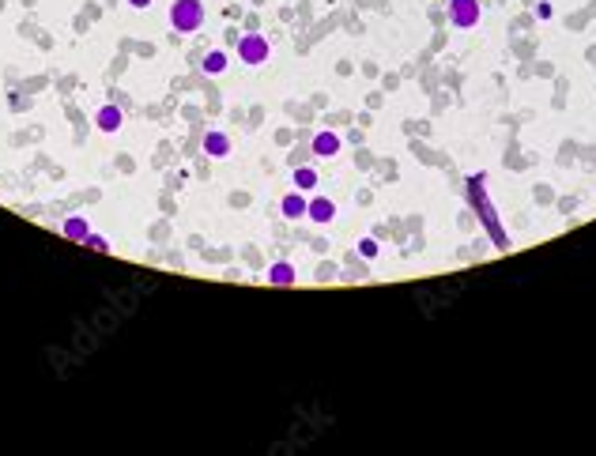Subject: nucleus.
Here are the masks:
<instances>
[{"label": "nucleus", "instance_id": "nucleus-1", "mask_svg": "<svg viewBox=\"0 0 596 456\" xmlns=\"http://www.w3.org/2000/svg\"><path fill=\"white\" fill-rule=\"evenodd\" d=\"M468 200H472V208L483 216V226H487V230H491L495 245H506V234H502V226H498L495 208L487 204V193H483V173H472V178H468Z\"/></svg>", "mask_w": 596, "mask_h": 456}, {"label": "nucleus", "instance_id": "nucleus-2", "mask_svg": "<svg viewBox=\"0 0 596 456\" xmlns=\"http://www.w3.org/2000/svg\"><path fill=\"white\" fill-rule=\"evenodd\" d=\"M170 26L178 34H196L204 26V4L201 0H174L170 4Z\"/></svg>", "mask_w": 596, "mask_h": 456}, {"label": "nucleus", "instance_id": "nucleus-3", "mask_svg": "<svg viewBox=\"0 0 596 456\" xmlns=\"http://www.w3.org/2000/svg\"><path fill=\"white\" fill-rule=\"evenodd\" d=\"M268 57H272V42L261 31H249V34L238 38V61H242V64L261 69V64H268Z\"/></svg>", "mask_w": 596, "mask_h": 456}, {"label": "nucleus", "instance_id": "nucleus-4", "mask_svg": "<svg viewBox=\"0 0 596 456\" xmlns=\"http://www.w3.org/2000/svg\"><path fill=\"white\" fill-rule=\"evenodd\" d=\"M480 19H483L480 0H449V23L457 31H472V26H480Z\"/></svg>", "mask_w": 596, "mask_h": 456}, {"label": "nucleus", "instance_id": "nucleus-5", "mask_svg": "<svg viewBox=\"0 0 596 456\" xmlns=\"http://www.w3.org/2000/svg\"><path fill=\"white\" fill-rule=\"evenodd\" d=\"M306 211H310V193H298V189L283 193V200H280V216H283L287 223H302V219H306Z\"/></svg>", "mask_w": 596, "mask_h": 456}, {"label": "nucleus", "instance_id": "nucleus-6", "mask_svg": "<svg viewBox=\"0 0 596 456\" xmlns=\"http://www.w3.org/2000/svg\"><path fill=\"white\" fill-rule=\"evenodd\" d=\"M121 125H125V110L117 102H106V106H99V110H95V128L106 132V136L121 132Z\"/></svg>", "mask_w": 596, "mask_h": 456}, {"label": "nucleus", "instance_id": "nucleus-7", "mask_svg": "<svg viewBox=\"0 0 596 456\" xmlns=\"http://www.w3.org/2000/svg\"><path fill=\"white\" fill-rule=\"evenodd\" d=\"M340 147H343V140H340V132H313V140H310V151L317 155V158H336L340 155Z\"/></svg>", "mask_w": 596, "mask_h": 456}, {"label": "nucleus", "instance_id": "nucleus-8", "mask_svg": "<svg viewBox=\"0 0 596 456\" xmlns=\"http://www.w3.org/2000/svg\"><path fill=\"white\" fill-rule=\"evenodd\" d=\"M201 147H204L208 158H227L231 155V136H227V132H219V128H211V132H204Z\"/></svg>", "mask_w": 596, "mask_h": 456}, {"label": "nucleus", "instance_id": "nucleus-9", "mask_svg": "<svg viewBox=\"0 0 596 456\" xmlns=\"http://www.w3.org/2000/svg\"><path fill=\"white\" fill-rule=\"evenodd\" d=\"M268 283H272V287H295V283H298L295 264H291V260H276V264H268Z\"/></svg>", "mask_w": 596, "mask_h": 456}, {"label": "nucleus", "instance_id": "nucleus-10", "mask_svg": "<svg viewBox=\"0 0 596 456\" xmlns=\"http://www.w3.org/2000/svg\"><path fill=\"white\" fill-rule=\"evenodd\" d=\"M306 219L310 223H333L336 219V204H333V200H328V196H313L310 200V211H306Z\"/></svg>", "mask_w": 596, "mask_h": 456}, {"label": "nucleus", "instance_id": "nucleus-11", "mask_svg": "<svg viewBox=\"0 0 596 456\" xmlns=\"http://www.w3.org/2000/svg\"><path fill=\"white\" fill-rule=\"evenodd\" d=\"M201 69H204L208 76H223V72L231 69V53H227V49H208L204 61H201Z\"/></svg>", "mask_w": 596, "mask_h": 456}, {"label": "nucleus", "instance_id": "nucleus-12", "mask_svg": "<svg viewBox=\"0 0 596 456\" xmlns=\"http://www.w3.org/2000/svg\"><path fill=\"white\" fill-rule=\"evenodd\" d=\"M291 181H295V189H298V193H313L321 178H317V170H313V166L302 163V166H291Z\"/></svg>", "mask_w": 596, "mask_h": 456}, {"label": "nucleus", "instance_id": "nucleus-13", "mask_svg": "<svg viewBox=\"0 0 596 456\" xmlns=\"http://www.w3.org/2000/svg\"><path fill=\"white\" fill-rule=\"evenodd\" d=\"M61 230H64V238H69V241H79V245H84V241H87V234H91V223H87L84 216H69V219H64V226H61Z\"/></svg>", "mask_w": 596, "mask_h": 456}, {"label": "nucleus", "instance_id": "nucleus-14", "mask_svg": "<svg viewBox=\"0 0 596 456\" xmlns=\"http://www.w3.org/2000/svg\"><path fill=\"white\" fill-rule=\"evenodd\" d=\"M359 257H363V260H374V257H378V234H370V238L359 241Z\"/></svg>", "mask_w": 596, "mask_h": 456}, {"label": "nucleus", "instance_id": "nucleus-15", "mask_svg": "<svg viewBox=\"0 0 596 456\" xmlns=\"http://www.w3.org/2000/svg\"><path fill=\"white\" fill-rule=\"evenodd\" d=\"M84 245H87V249H95V253H110V241H106L102 234H95V230L87 234V241H84Z\"/></svg>", "mask_w": 596, "mask_h": 456}, {"label": "nucleus", "instance_id": "nucleus-16", "mask_svg": "<svg viewBox=\"0 0 596 456\" xmlns=\"http://www.w3.org/2000/svg\"><path fill=\"white\" fill-rule=\"evenodd\" d=\"M536 16H540V19H551V16H555L551 0H540V4H536Z\"/></svg>", "mask_w": 596, "mask_h": 456}, {"label": "nucleus", "instance_id": "nucleus-17", "mask_svg": "<svg viewBox=\"0 0 596 456\" xmlns=\"http://www.w3.org/2000/svg\"><path fill=\"white\" fill-rule=\"evenodd\" d=\"M125 4H128V8H136V11H148L155 0H125Z\"/></svg>", "mask_w": 596, "mask_h": 456}]
</instances>
